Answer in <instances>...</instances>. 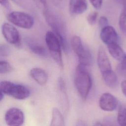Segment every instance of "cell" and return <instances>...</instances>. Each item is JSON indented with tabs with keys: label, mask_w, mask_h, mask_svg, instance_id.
<instances>
[{
	"label": "cell",
	"mask_w": 126,
	"mask_h": 126,
	"mask_svg": "<svg viewBox=\"0 0 126 126\" xmlns=\"http://www.w3.org/2000/svg\"><path fill=\"white\" fill-rule=\"evenodd\" d=\"M43 15L47 24L52 30L53 32L59 38L63 51L65 52H67L68 43L66 36V29L63 21L58 17L51 13L46 8L44 9Z\"/></svg>",
	"instance_id": "6da1fadb"
},
{
	"label": "cell",
	"mask_w": 126,
	"mask_h": 126,
	"mask_svg": "<svg viewBox=\"0 0 126 126\" xmlns=\"http://www.w3.org/2000/svg\"><path fill=\"white\" fill-rule=\"evenodd\" d=\"M74 83L78 94L83 100H86L92 86V79L86 66L78 64L75 71Z\"/></svg>",
	"instance_id": "7a4b0ae2"
},
{
	"label": "cell",
	"mask_w": 126,
	"mask_h": 126,
	"mask_svg": "<svg viewBox=\"0 0 126 126\" xmlns=\"http://www.w3.org/2000/svg\"><path fill=\"white\" fill-rule=\"evenodd\" d=\"M71 47L77 56L79 64L84 66H91L93 63V56L90 49L85 46L78 35H74L71 39Z\"/></svg>",
	"instance_id": "3957f363"
},
{
	"label": "cell",
	"mask_w": 126,
	"mask_h": 126,
	"mask_svg": "<svg viewBox=\"0 0 126 126\" xmlns=\"http://www.w3.org/2000/svg\"><path fill=\"white\" fill-rule=\"evenodd\" d=\"M45 42L49 54L54 61L63 68V63L62 54V44L58 36L53 32L48 31L45 35Z\"/></svg>",
	"instance_id": "277c9868"
},
{
	"label": "cell",
	"mask_w": 126,
	"mask_h": 126,
	"mask_svg": "<svg viewBox=\"0 0 126 126\" xmlns=\"http://www.w3.org/2000/svg\"><path fill=\"white\" fill-rule=\"evenodd\" d=\"M0 92L13 98L23 100L28 98L30 95V91L26 86L14 84L8 81H2L0 84Z\"/></svg>",
	"instance_id": "5b68a950"
},
{
	"label": "cell",
	"mask_w": 126,
	"mask_h": 126,
	"mask_svg": "<svg viewBox=\"0 0 126 126\" xmlns=\"http://www.w3.org/2000/svg\"><path fill=\"white\" fill-rule=\"evenodd\" d=\"M7 19L13 25L25 29H30L34 25L33 18L29 14L21 11H12L7 15Z\"/></svg>",
	"instance_id": "8992f818"
},
{
	"label": "cell",
	"mask_w": 126,
	"mask_h": 126,
	"mask_svg": "<svg viewBox=\"0 0 126 126\" xmlns=\"http://www.w3.org/2000/svg\"><path fill=\"white\" fill-rule=\"evenodd\" d=\"M1 32L5 39L10 44L15 46H19L21 38L17 29L12 24L4 23L1 26Z\"/></svg>",
	"instance_id": "52a82bcc"
},
{
	"label": "cell",
	"mask_w": 126,
	"mask_h": 126,
	"mask_svg": "<svg viewBox=\"0 0 126 126\" xmlns=\"http://www.w3.org/2000/svg\"><path fill=\"white\" fill-rule=\"evenodd\" d=\"M4 119L8 126H22L24 122V114L20 109L12 107L7 110Z\"/></svg>",
	"instance_id": "ba28073f"
},
{
	"label": "cell",
	"mask_w": 126,
	"mask_h": 126,
	"mask_svg": "<svg viewBox=\"0 0 126 126\" xmlns=\"http://www.w3.org/2000/svg\"><path fill=\"white\" fill-rule=\"evenodd\" d=\"M97 63L102 76L112 70L110 60L102 46H100L98 50Z\"/></svg>",
	"instance_id": "9c48e42d"
},
{
	"label": "cell",
	"mask_w": 126,
	"mask_h": 126,
	"mask_svg": "<svg viewBox=\"0 0 126 126\" xmlns=\"http://www.w3.org/2000/svg\"><path fill=\"white\" fill-rule=\"evenodd\" d=\"M118 101L116 98L108 93L103 94L99 100L100 108L106 111H112L116 109Z\"/></svg>",
	"instance_id": "30bf717a"
},
{
	"label": "cell",
	"mask_w": 126,
	"mask_h": 126,
	"mask_svg": "<svg viewBox=\"0 0 126 126\" xmlns=\"http://www.w3.org/2000/svg\"><path fill=\"white\" fill-rule=\"evenodd\" d=\"M100 38L102 41L107 45L113 43H118L119 40L117 32L113 27L109 25L101 29Z\"/></svg>",
	"instance_id": "8fae6325"
},
{
	"label": "cell",
	"mask_w": 126,
	"mask_h": 126,
	"mask_svg": "<svg viewBox=\"0 0 126 126\" xmlns=\"http://www.w3.org/2000/svg\"><path fill=\"white\" fill-rule=\"evenodd\" d=\"M87 8V0H70L69 11L72 14H81L85 12Z\"/></svg>",
	"instance_id": "7c38bea8"
},
{
	"label": "cell",
	"mask_w": 126,
	"mask_h": 126,
	"mask_svg": "<svg viewBox=\"0 0 126 126\" xmlns=\"http://www.w3.org/2000/svg\"><path fill=\"white\" fill-rule=\"evenodd\" d=\"M30 75L39 85H45L48 81V76L46 71L39 67H33L30 70Z\"/></svg>",
	"instance_id": "4fadbf2b"
},
{
	"label": "cell",
	"mask_w": 126,
	"mask_h": 126,
	"mask_svg": "<svg viewBox=\"0 0 126 126\" xmlns=\"http://www.w3.org/2000/svg\"><path fill=\"white\" fill-rule=\"evenodd\" d=\"M109 53L115 59L121 62L126 54L118 43H113L107 45Z\"/></svg>",
	"instance_id": "5bb4252c"
},
{
	"label": "cell",
	"mask_w": 126,
	"mask_h": 126,
	"mask_svg": "<svg viewBox=\"0 0 126 126\" xmlns=\"http://www.w3.org/2000/svg\"><path fill=\"white\" fill-rule=\"evenodd\" d=\"M27 44L30 50L35 54L41 57H46L47 56V51L44 47L41 45L31 41H27Z\"/></svg>",
	"instance_id": "9a60e30c"
},
{
	"label": "cell",
	"mask_w": 126,
	"mask_h": 126,
	"mask_svg": "<svg viewBox=\"0 0 126 126\" xmlns=\"http://www.w3.org/2000/svg\"><path fill=\"white\" fill-rule=\"evenodd\" d=\"M102 77L105 83L109 87L114 88L118 85V78L116 74L113 70L102 75Z\"/></svg>",
	"instance_id": "2e32d148"
},
{
	"label": "cell",
	"mask_w": 126,
	"mask_h": 126,
	"mask_svg": "<svg viewBox=\"0 0 126 126\" xmlns=\"http://www.w3.org/2000/svg\"><path fill=\"white\" fill-rule=\"evenodd\" d=\"M50 126H65L63 115L57 108H54L52 110V119Z\"/></svg>",
	"instance_id": "e0dca14e"
},
{
	"label": "cell",
	"mask_w": 126,
	"mask_h": 126,
	"mask_svg": "<svg viewBox=\"0 0 126 126\" xmlns=\"http://www.w3.org/2000/svg\"><path fill=\"white\" fill-rule=\"evenodd\" d=\"M119 25L122 32L126 34V9H123L119 19Z\"/></svg>",
	"instance_id": "ac0fdd59"
},
{
	"label": "cell",
	"mask_w": 126,
	"mask_h": 126,
	"mask_svg": "<svg viewBox=\"0 0 126 126\" xmlns=\"http://www.w3.org/2000/svg\"><path fill=\"white\" fill-rule=\"evenodd\" d=\"M117 121L120 126H126V108H122L119 109Z\"/></svg>",
	"instance_id": "d6986e66"
},
{
	"label": "cell",
	"mask_w": 126,
	"mask_h": 126,
	"mask_svg": "<svg viewBox=\"0 0 126 126\" xmlns=\"http://www.w3.org/2000/svg\"><path fill=\"white\" fill-rule=\"evenodd\" d=\"M13 67L11 64L6 61L1 60L0 62V73L5 74L12 71Z\"/></svg>",
	"instance_id": "ffe728a7"
},
{
	"label": "cell",
	"mask_w": 126,
	"mask_h": 126,
	"mask_svg": "<svg viewBox=\"0 0 126 126\" xmlns=\"http://www.w3.org/2000/svg\"><path fill=\"white\" fill-rule=\"evenodd\" d=\"M103 124L104 126H120L117 120L112 116L105 117L103 119Z\"/></svg>",
	"instance_id": "44dd1931"
},
{
	"label": "cell",
	"mask_w": 126,
	"mask_h": 126,
	"mask_svg": "<svg viewBox=\"0 0 126 126\" xmlns=\"http://www.w3.org/2000/svg\"><path fill=\"white\" fill-rule=\"evenodd\" d=\"M98 17V12L96 11H93L90 13L87 17V20L88 23L90 25H94L96 22Z\"/></svg>",
	"instance_id": "7402d4cb"
},
{
	"label": "cell",
	"mask_w": 126,
	"mask_h": 126,
	"mask_svg": "<svg viewBox=\"0 0 126 126\" xmlns=\"http://www.w3.org/2000/svg\"><path fill=\"white\" fill-rule=\"evenodd\" d=\"M98 25L101 29L109 26L107 18L105 16H101L98 19Z\"/></svg>",
	"instance_id": "603a6c76"
},
{
	"label": "cell",
	"mask_w": 126,
	"mask_h": 126,
	"mask_svg": "<svg viewBox=\"0 0 126 126\" xmlns=\"http://www.w3.org/2000/svg\"><path fill=\"white\" fill-rule=\"evenodd\" d=\"M58 87L60 91H66V84L63 79L60 77L58 80Z\"/></svg>",
	"instance_id": "cb8c5ba5"
},
{
	"label": "cell",
	"mask_w": 126,
	"mask_h": 126,
	"mask_svg": "<svg viewBox=\"0 0 126 126\" xmlns=\"http://www.w3.org/2000/svg\"><path fill=\"white\" fill-rule=\"evenodd\" d=\"M0 54L1 56H7L9 54V49L6 45H1L0 47Z\"/></svg>",
	"instance_id": "d4e9b609"
},
{
	"label": "cell",
	"mask_w": 126,
	"mask_h": 126,
	"mask_svg": "<svg viewBox=\"0 0 126 126\" xmlns=\"http://www.w3.org/2000/svg\"><path fill=\"white\" fill-rule=\"evenodd\" d=\"M93 6L96 9H99L101 8L103 0H89Z\"/></svg>",
	"instance_id": "484cf974"
},
{
	"label": "cell",
	"mask_w": 126,
	"mask_h": 126,
	"mask_svg": "<svg viewBox=\"0 0 126 126\" xmlns=\"http://www.w3.org/2000/svg\"><path fill=\"white\" fill-rule=\"evenodd\" d=\"M118 69L121 71H126V54L120 62V63L118 65Z\"/></svg>",
	"instance_id": "4316f807"
},
{
	"label": "cell",
	"mask_w": 126,
	"mask_h": 126,
	"mask_svg": "<svg viewBox=\"0 0 126 126\" xmlns=\"http://www.w3.org/2000/svg\"><path fill=\"white\" fill-rule=\"evenodd\" d=\"M0 4L6 8H9L10 7V4L8 0H0Z\"/></svg>",
	"instance_id": "83f0119b"
},
{
	"label": "cell",
	"mask_w": 126,
	"mask_h": 126,
	"mask_svg": "<svg viewBox=\"0 0 126 126\" xmlns=\"http://www.w3.org/2000/svg\"><path fill=\"white\" fill-rule=\"evenodd\" d=\"M121 89L123 94L126 96V80H124L122 82Z\"/></svg>",
	"instance_id": "f1b7e54d"
},
{
	"label": "cell",
	"mask_w": 126,
	"mask_h": 126,
	"mask_svg": "<svg viewBox=\"0 0 126 126\" xmlns=\"http://www.w3.org/2000/svg\"><path fill=\"white\" fill-rule=\"evenodd\" d=\"M123 6V9H126V0H114Z\"/></svg>",
	"instance_id": "f546056e"
},
{
	"label": "cell",
	"mask_w": 126,
	"mask_h": 126,
	"mask_svg": "<svg viewBox=\"0 0 126 126\" xmlns=\"http://www.w3.org/2000/svg\"><path fill=\"white\" fill-rule=\"evenodd\" d=\"M37 4L42 5L44 6L45 7H46V0H33Z\"/></svg>",
	"instance_id": "4dcf8cb0"
},
{
	"label": "cell",
	"mask_w": 126,
	"mask_h": 126,
	"mask_svg": "<svg viewBox=\"0 0 126 126\" xmlns=\"http://www.w3.org/2000/svg\"><path fill=\"white\" fill-rule=\"evenodd\" d=\"M75 126H87L83 121L81 120H78L76 123Z\"/></svg>",
	"instance_id": "1f68e13d"
},
{
	"label": "cell",
	"mask_w": 126,
	"mask_h": 126,
	"mask_svg": "<svg viewBox=\"0 0 126 126\" xmlns=\"http://www.w3.org/2000/svg\"><path fill=\"white\" fill-rule=\"evenodd\" d=\"M4 94L2 92H0V101H1L2 99H3V97H4Z\"/></svg>",
	"instance_id": "d6a6232c"
},
{
	"label": "cell",
	"mask_w": 126,
	"mask_h": 126,
	"mask_svg": "<svg viewBox=\"0 0 126 126\" xmlns=\"http://www.w3.org/2000/svg\"><path fill=\"white\" fill-rule=\"evenodd\" d=\"M94 126H104L103 125H102L101 123H100V122H96L95 124V125Z\"/></svg>",
	"instance_id": "836d02e7"
}]
</instances>
